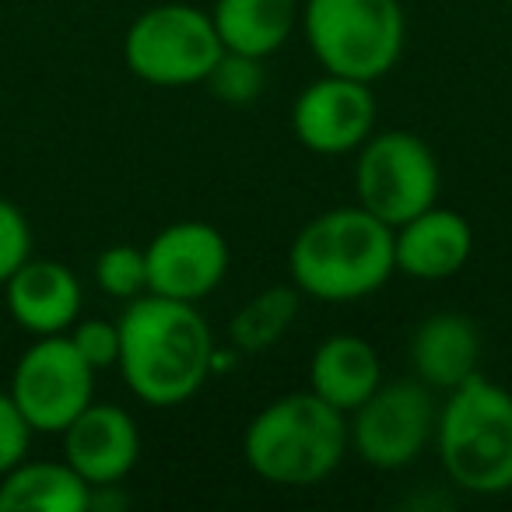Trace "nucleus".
Returning a JSON list of instances; mask_svg holds the SVG:
<instances>
[{
  "label": "nucleus",
  "mask_w": 512,
  "mask_h": 512,
  "mask_svg": "<svg viewBox=\"0 0 512 512\" xmlns=\"http://www.w3.org/2000/svg\"><path fill=\"white\" fill-rule=\"evenodd\" d=\"M4 299L15 323L32 337L67 334L81 320V281L60 260L29 256L8 281Z\"/></svg>",
  "instance_id": "13"
},
{
  "label": "nucleus",
  "mask_w": 512,
  "mask_h": 512,
  "mask_svg": "<svg viewBox=\"0 0 512 512\" xmlns=\"http://www.w3.org/2000/svg\"><path fill=\"white\" fill-rule=\"evenodd\" d=\"M481 334L463 313H432L411 334V369L432 390H453L477 376Z\"/></svg>",
  "instance_id": "15"
},
{
  "label": "nucleus",
  "mask_w": 512,
  "mask_h": 512,
  "mask_svg": "<svg viewBox=\"0 0 512 512\" xmlns=\"http://www.w3.org/2000/svg\"><path fill=\"white\" fill-rule=\"evenodd\" d=\"M92 484L60 460H29L0 477V512H85Z\"/></svg>",
  "instance_id": "18"
},
{
  "label": "nucleus",
  "mask_w": 512,
  "mask_h": 512,
  "mask_svg": "<svg viewBox=\"0 0 512 512\" xmlns=\"http://www.w3.org/2000/svg\"><path fill=\"white\" fill-rule=\"evenodd\" d=\"M376 99L372 85L323 71L320 81L306 85L292 106V130L313 155H351L372 137Z\"/></svg>",
  "instance_id": "10"
},
{
  "label": "nucleus",
  "mask_w": 512,
  "mask_h": 512,
  "mask_svg": "<svg viewBox=\"0 0 512 512\" xmlns=\"http://www.w3.org/2000/svg\"><path fill=\"white\" fill-rule=\"evenodd\" d=\"M32 256V228L22 207L0 197V285Z\"/></svg>",
  "instance_id": "23"
},
{
  "label": "nucleus",
  "mask_w": 512,
  "mask_h": 512,
  "mask_svg": "<svg viewBox=\"0 0 512 512\" xmlns=\"http://www.w3.org/2000/svg\"><path fill=\"white\" fill-rule=\"evenodd\" d=\"M302 29L323 71L372 85L400 64L407 18L400 0H306Z\"/></svg>",
  "instance_id": "5"
},
{
  "label": "nucleus",
  "mask_w": 512,
  "mask_h": 512,
  "mask_svg": "<svg viewBox=\"0 0 512 512\" xmlns=\"http://www.w3.org/2000/svg\"><path fill=\"white\" fill-rule=\"evenodd\" d=\"M218 348L193 302L144 292L120 316L123 383L148 407H179L204 390Z\"/></svg>",
  "instance_id": "1"
},
{
  "label": "nucleus",
  "mask_w": 512,
  "mask_h": 512,
  "mask_svg": "<svg viewBox=\"0 0 512 512\" xmlns=\"http://www.w3.org/2000/svg\"><path fill=\"white\" fill-rule=\"evenodd\" d=\"M474 253V228L453 207L432 204L393 228L397 271L418 281H446L467 267Z\"/></svg>",
  "instance_id": "14"
},
{
  "label": "nucleus",
  "mask_w": 512,
  "mask_h": 512,
  "mask_svg": "<svg viewBox=\"0 0 512 512\" xmlns=\"http://www.w3.org/2000/svg\"><path fill=\"white\" fill-rule=\"evenodd\" d=\"M64 460L85 477L92 488L120 484L141 460V432L137 421L116 404H88L64 428Z\"/></svg>",
  "instance_id": "12"
},
{
  "label": "nucleus",
  "mask_w": 512,
  "mask_h": 512,
  "mask_svg": "<svg viewBox=\"0 0 512 512\" xmlns=\"http://www.w3.org/2000/svg\"><path fill=\"white\" fill-rule=\"evenodd\" d=\"M148 292L193 302L214 292L228 274V242L207 221H172L144 246Z\"/></svg>",
  "instance_id": "11"
},
{
  "label": "nucleus",
  "mask_w": 512,
  "mask_h": 512,
  "mask_svg": "<svg viewBox=\"0 0 512 512\" xmlns=\"http://www.w3.org/2000/svg\"><path fill=\"white\" fill-rule=\"evenodd\" d=\"M211 22L225 53L267 60L302 22L299 0H214Z\"/></svg>",
  "instance_id": "17"
},
{
  "label": "nucleus",
  "mask_w": 512,
  "mask_h": 512,
  "mask_svg": "<svg viewBox=\"0 0 512 512\" xmlns=\"http://www.w3.org/2000/svg\"><path fill=\"white\" fill-rule=\"evenodd\" d=\"M11 397L36 432L64 435V428L95 400V369L67 334L36 337L15 365Z\"/></svg>",
  "instance_id": "8"
},
{
  "label": "nucleus",
  "mask_w": 512,
  "mask_h": 512,
  "mask_svg": "<svg viewBox=\"0 0 512 512\" xmlns=\"http://www.w3.org/2000/svg\"><path fill=\"white\" fill-rule=\"evenodd\" d=\"M299 288L295 285H271L264 292H256L239 313L232 316V348L239 355H264L271 351L281 337L292 330L295 316H299Z\"/></svg>",
  "instance_id": "19"
},
{
  "label": "nucleus",
  "mask_w": 512,
  "mask_h": 512,
  "mask_svg": "<svg viewBox=\"0 0 512 512\" xmlns=\"http://www.w3.org/2000/svg\"><path fill=\"white\" fill-rule=\"evenodd\" d=\"M288 271L292 285L309 299H369L397 271L393 228L362 204L323 211L299 228L288 253Z\"/></svg>",
  "instance_id": "2"
},
{
  "label": "nucleus",
  "mask_w": 512,
  "mask_h": 512,
  "mask_svg": "<svg viewBox=\"0 0 512 512\" xmlns=\"http://www.w3.org/2000/svg\"><path fill=\"white\" fill-rule=\"evenodd\" d=\"M95 285L109 295V299L134 302L137 295L148 292V260H144L141 246L130 242H116V246L102 249L95 260Z\"/></svg>",
  "instance_id": "20"
},
{
  "label": "nucleus",
  "mask_w": 512,
  "mask_h": 512,
  "mask_svg": "<svg viewBox=\"0 0 512 512\" xmlns=\"http://www.w3.org/2000/svg\"><path fill=\"white\" fill-rule=\"evenodd\" d=\"M32 435H36V428L29 425V418L22 414L18 400L11 397V390H0V477L29 456Z\"/></svg>",
  "instance_id": "24"
},
{
  "label": "nucleus",
  "mask_w": 512,
  "mask_h": 512,
  "mask_svg": "<svg viewBox=\"0 0 512 512\" xmlns=\"http://www.w3.org/2000/svg\"><path fill=\"white\" fill-rule=\"evenodd\" d=\"M446 477L470 495L512 491V393L481 372L453 386L435 418Z\"/></svg>",
  "instance_id": "4"
},
{
  "label": "nucleus",
  "mask_w": 512,
  "mask_h": 512,
  "mask_svg": "<svg viewBox=\"0 0 512 512\" xmlns=\"http://www.w3.org/2000/svg\"><path fill=\"white\" fill-rule=\"evenodd\" d=\"M67 337L95 372L113 369L120 362V320H78L67 330Z\"/></svg>",
  "instance_id": "22"
},
{
  "label": "nucleus",
  "mask_w": 512,
  "mask_h": 512,
  "mask_svg": "<svg viewBox=\"0 0 512 512\" xmlns=\"http://www.w3.org/2000/svg\"><path fill=\"white\" fill-rule=\"evenodd\" d=\"M383 383V365L365 337L330 334L320 341L309 362V390L323 397L330 407L351 414L362 407Z\"/></svg>",
  "instance_id": "16"
},
{
  "label": "nucleus",
  "mask_w": 512,
  "mask_h": 512,
  "mask_svg": "<svg viewBox=\"0 0 512 512\" xmlns=\"http://www.w3.org/2000/svg\"><path fill=\"white\" fill-rule=\"evenodd\" d=\"M432 393L421 383H390L351 411L348 446L376 470H404L435 439Z\"/></svg>",
  "instance_id": "9"
},
{
  "label": "nucleus",
  "mask_w": 512,
  "mask_h": 512,
  "mask_svg": "<svg viewBox=\"0 0 512 512\" xmlns=\"http://www.w3.org/2000/svg\"><path fill=\"white\" fill-rule=\"evenodd\" d=\"M355 197L390 228L439 204L442 169L432 144L411 130L372 134L355 151Z\"/></svg>",
  "instance_id": "7"
},
{
  "label": "nucleus",
  "mask_w": 512,
  "mask_h": 512,
  "mask_svg": "<svg viewBox=\"0 0 512 512\" xmlns=\"http://www.w3.org/2000/svg\"><path fill=\"white\" fill-rule=\"evenodd\" d=\"M225 46L211 15L193 4H155L123 36V60L130 74L155 88L204 85Z\"/></svg>",
  "instance_id": "6"
},
{
  "label": "nucleus",
  "mask_w": 512,
  "mask_h": 512,
  "mask_svg": "<svg viewBox=\"0 0 512 512\" xmlns=\"http://www.w3.org/2000/svg\"><path fill=\"white\" fill-rule=\"evenodd\" d=\"M264 60L242 57V53H221L214 71L207 74L204 85L211 88L214 99L232 102V106H246L256 95L264 92Z\"/></svg>",
  "instance_id": "21"
},
{
  "label": "nucleus",
  "mask_w": 512,
  "mask_h": 512,
  "mask_svg": "<svg viewBox=\"0 0 512 512\" xmlns=\"http://www.w3.org/2000/svg\"><path fill=\"white\" fill-rule=\"evenodd\" d=\"M505 4H512V0H505Z\"/></svg>",
  "instance_id": "25"
},
{
  "label": "nucleus",
  "mask_w": 512,
  "mask_h": 512,
  "mask_svg": "<svg viewBox=\"0 0 512 512\" xmlns=\"http://www.w3.org/2000/svg\"><path fill=\"white\" fill-rule=\"evenodd\" d=\"M348 453V418L313 390L288 393L256 411L242 435V456L256 477L285 488L320 484Z\"/></svg>",
  "instance_id": "3"
}]
</instances>
